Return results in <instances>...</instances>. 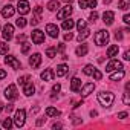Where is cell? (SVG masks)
Instances as JSON below:
<instances>
[{
    "label": "cell",
    "instance_id": "e575fe53",
    "mask_svg": "<svg viewBox=\"0 0 130 130\" xmlns=\"http://www.w3.org/2000/svg\"><path fill=\"white\" fill-rule=\"evenodd\" d=\"M77 28H78V31H81V29L87 28V23H86V20H78V23H77Z\"/></svg>",
    "mask_w": 130,
    "mask_h": 130
},
{
    "label": "cell",
    "instance_id": "9c48e42d",
    "mask_svg": "<svg viewBox=\"0 0 130 130\" xmlns=\"http://www.w3.org/2000/svg\"><path fill=\"white\" fill-rule=\"evenodd\" d=\"M17 11H19L22 15H26V14L31 11V6H29V2H28V0H19V3H17Z\"/></svg>",
    "mask_w": 130,
    "mask_h": 130
},
{
    "label": "cell",
    "instance_id": "2e32d148",
    "mask_svg": "<svg viewBox=\"0 0 130 130\" xmlns=\"http://www.w3.org/2000/svg\"><path fill=\"white\" fill-rule=\"evenodd\" d=\"M113 19H115V12H113V11H106V12L103 14V22H104L107 26L113 25Z\"/></svg>",
    "mask_w": 130,
    "mask_h": 130
},
{
    "label": "cell",
    "instance_id": "bcb514c9",
    "mask_svg": "<svg viewBox=\"0 0 130 130\" xmlns=\"http://www.w3.org/2000/svg\"><path fill=\"white\" fill-rule=\"evenodd\" d=\"M34 11H35V14H37V15H40V14L43 12V9H41V6H35V9H34Z\"/></svg>",
    "mask_w": 130,
    "mask_h": 130
},
{
    "label": "cell",
    "instance_id": "6f0895ef",
    "mask_svg": "<svg viewBox=\"0 0 130 130\" xmlns=\"http://www.w3.org/2000/svg\"><path fill=\"white\" fill-rule=\"evenodd\" d=\"M110 2H112V0H104V5H106V3H110Z\"/></svg>",
    "mask_w": 130,
    "mask_h": 130
},
{
    "label": "cell",
    "instance_id": "ba28073f",
    "mask_svg": "<svg viewBox=\"0 0 130 130\" xmlns=\"http://www.w3.org/2000/svg\"><path fill=\"white\" fill-rule=\"evenodd\" d=\"M5 63L8 64V66H11L12 69H15V71L22 68L20 61H19V60H17L15 57H14V55H8V54H6V57H5Z\"/></svg>",
    "mask_w": 130,
    "mask_h": 130
},
{
    "label": "cell",
    "instance_id": "8992f818",
    "mask_svg": "<svg viewBox=\"0 0 130 130\" xmlns=\"http://www.w3.org/2000/svg\"><path fill=\"white\" fill-rule=\"evenodd\" d=\"M71 14H72V6H71V3H68L66 6H63V8L58 11L57 19H58V20H64V19H68Z\"/></svg>",
    "mask_w": 130,
    "mask_h": 130
},
{
    "label": "cell",
    "instance_id": "603a6c76",
    "mask_svg": "<svg viewBox=\"0 0 130 130\" xmlns=\"http://www.w3.org/2000/svg\"><path fill=\"white\" fill-rule=\"evenodd\" d=\"M74 26H75V22H74L72 19L68 17V19H64V20H63V29H64V31H71Z\"/></svg>",
    "mask_w": 130,
    "mask_h": 130
},
{
    "label": "cell",
    "instance_id": "7dc6e473",
    "mask_svg": "<svg viewBox=\"0 0 130 130\" xmlns=\"http://www.w3.org/2000/svg\"><path fill=\"white\" fill-rule=\"evenodd\" d=\"M122 20H124V23H127V25H128V23H130V15H128V14H125V15L122 17Z\"/></svg>",
    "mask_w": 130,
    "mask_h": 130
},
{
    "label": "cell",
    "instance_id": "f6af8a7d",
    "mask_svg": "<svg viewBox=\"0 0 130 130\" xmlns=\"http://www.w3.org/2000/svg\"><path fill=\"white\" fill-rule=\"evenodd\" d=\"M72 38H74L72 32H66V34H64V40H66V41H68V40H72Z\"/></svg>",
    "mask_w": 130,
    "mask_h": 130
},
{
    "label": "cell",
    "instance_id": "4dcf8cb0",
    "mask_svg": "<svg viewBox=\"0 0 130 130\" xmlns=\"http://www.w3.org/2000/svg\"><path fill=\"white\" fill-rule=\"evenodd\" d=\"M15 25H17L19 28H25V26L28 25V22H26V19H25V17H19V20L15 22Z\"/></svg>",
    "mask_w": 130,
    "mask_h": 130
},
{
    "label": "cell",
    "instance_id": "4fadbf2b",
    "mask_svg": "<svg viewBox=\"0 0 130 130\" xmlns=\"http://www.w3.org/2000/svg\"><path fill=\"white\" fill-rule=\"evenodd\" d=\"M29 64H31V68L32 69H37L40 64H41V55L37 52V54H32L31 58H29Z\"/></svg>",
    "mask_w": 130,
    "mask_h": 130
},
{
    "label": "cell",
    "instance_id": "11a10c76",
    "mask_svg": "<svg viewBox=\"0 0 130 130\" xmlns=\"http://www.w3.org/2000/svg\"><path fill=\"white\" fill-rule=\"evenodd\" d=\"M96 115H98V113H96L95 110H92V112H90V116H96Z\"/></svg>",
    "mask_w": 130,
    "mask_h": 130
},
{
    "label": "cell",
    "instance_id": "ffe728a7",
    "mask_svg": "<svg viewBox=\"0 0 130 130\" xmlns=\"http://www.w3.org/2000/svg\"><path fill=\"white\" fill-rule=\"evenodd\" d=\"M80 89H81V80L77 78V77H74L72 81H71V90L72 92H78Z\"/></svg>",
    "mask_w": 130,
    "mask_h": 130
},
{
    "label": "cell",
    "instance_id": "5b68a950",
    "mask_svg": "<svg viewBox=\"0 0 130 130\" xmlns=\"http://www.w3.org/2000/svg\"><path fill=\"white\" fill-rule=\"evenodd\" d=\"M118 69H124L122 66V63L118 61V60H110L107 64H106V72H113V71H118Z\"/></svg>",
    "mask_w": 130,
    "mask_h": 130
},
{
    "label": "cell",
    "instance_id": "9a60e30c",
    "mask_svg": "<svg viewBox=\"0 0 130 130\" xmlns=\"http://www.w3.org/2000/svg\"><path fill=\"white\" fill-rule=\"evenodd\" d=\"M78 5H80L81 9H86V8H96L98 2H96V0H80Z\"/></svg>",
    "mask_w": 130,
    "mask_h": 130
},
{
    "label": "cell",
    "instance_id": "7402d4cb",
    "mask_svg": "<svg viewBox=\"0 0 130 130\" xmlns=\"http://www.w3.org/2000/svg\"><path fill=\"white\" fill-rule=\"evenodd\" d=\"M118 51H119V46H118V44H112V46H109V49H107V57H109V58L116 57V55H118Z\"/></svg>",
    "mask_w": 130,
    "mask_h": 130
},
{
    "label": "cell",
    "instance_id": "6da1fadb",
    "mask_svg": "<svg viewBox=\"0 0 130 130\" xmlns=\"http://www.w3.org/2000/svg\"><path fill=\"white\" fill-rule=\"evenodd\" d=\"M113 101H115V95H113L112 92L103 90V92L98 93V103H100L103 107H110V106L113 104Z\"/></svg>",
    "mask_w": 130,
    "mask_h": 130
},
{
    "label": "cell",
    "instance_id": "3957f363",
    "mask_svg": "<svg viewBox=\"0 0 130 130\" xmlns=\"http://www.w3.org/2000/svg\"><path fill=\"white\" fill-rule=\"evenodd\" d=\"M25 121H26V110L25 109H19L15 112V115H14V124L17 127H23Z\"/></svg>",
    "mask_w": 130,
    "mask_h": 130
},
{
    "label": "cell",
    "instance_id": "d4e9b609",
    "mask_svg": "<svg viewBox=\"0 0 130 130\" xmlns=\"http://www.w3.org/2000/svg\"><path fill=\"white\" fill-rule=\"evenodd\" d=\"M89 35H90V29H89V28L81 29V31H80V34H78V41H84Z\"/></svg>",
    "mask_w": 130,
    "mask_h": 130
},
{
    "label": "cell",
    "instance_id": "30bf717a",
    "mask_svg": "<svg viewBox=\"0 0 130 130\" xmlns=\"http://www.w3.org/2000/svg\"><path fill=\"white\" fill-rule=\"evenodd\" d=\"M31 37H32V41H34L35 44H41V43L44 41V32H43V31H40V29L32 31Z\"/></svg>",
    "mask_w": 130,
    "mask_h": 130
},
{
    "label": "cell",
    "instance_id": "f1b7e54d",
    "mask_svg": "<svg viewBox=\"0 0 130 130\" xmlns=\"http://www.w3.org/2000/svg\"><path fill=\"white\" fill-rule=\"evenodd\" d=\"M95 69H96V68H93V64H87V66H84V69H83V72H84L86 75H92Z\"/></svg>",
    "mask_w": 130,
    "mask_h": 130
},
{
    "label": "cell",
    "instance_id": "836d02e7",
    "mask_svg": "<svg viewBox=\"0 0 130 130\" xmlns=\"http://www.w3.org/2000/svg\"><path fill=\"white\" fill-rule=\"evenodd\" d=\"M2 125H3L5 128H11V127H12V119H11V118H6V119L2 122Z\"/></svg>",
    "mask_w": 130,
    "mask_h": 130
},
{
    "label": "cell",
    "instance_id": "7c38bea8",
    "mask_svg": "<svg viewBox=\"0 0 130 130\" xmlns=\"http://www.w3.org/2000/svg\"><path fill=\"white\" fill-rule=\"evenodd\" d=\"M60 29H58V26L57 25H54V23H49V25H46V32H47V35L51 37V38H57L58 37V32Z\"/></svg>",
    "mask_w": 130,
    "mask_h": 130
},
{
    "label": "cell",
    "instance_id": "d590c367",
    "mask_svg": "<svg viewBox=\"0 0 130 130\" xmlns=\"http://www.w3.org/2000/svg\"><path fill=\"white\" fill-rule=\"evenodd\" d=\"M29 49H31V44H28V43H22V54H28Z\"/></svg>",
    "mask_w": 130,
    "mask_h": 130
},
{
    "label": "cell",
    "instance_id": "9f6ffc18",
    "mask_svg": "<svg viewBox=\"0 0 130 130\" xmlns=\"http://www.w3.org/2000/svg\"><path fill=\"white\" fill-rule=\"evenodd\" d=\"M3 109H5V106H3V103H0V112H2Z\"/></svg>",
    "mask_w": 130,
    "mask_h": 130
},
{
    "label": "cell",
    "instance_id": "8fae6325",
    "mask_svg": "<svg viewBox=\"0 0 130 130\" xmlns=\"http://www.w3.org/2000/svg\"><path fill=\"white\" fill-rule=\"evenodd\" d=\"M2 17H5V19H9V17H12L14 15V12H15V8L11 5V3H6L3 8H2Z\"/></svg>",
    "mask_w": 130,
    "mask_h": 130
},
{
    "label": "cell",
    "instance_id": "c3c4849f",
    "mask_svg": "<svg viewBox=\"0 0 130 130\" xmlns=\"http://www.w3.org/2000/svg\"><path fill=\"white\" fill-rule=\"evenodd\" d=\"M61 127H63V124H61V122H55V124L52 125V128H61Z\"/></svg>",
    "mask_w": 130,
    "mask_h": 130
},
{
    "label": "cell",
    "instance_id": "f546056e",
    "mask_svg": "<svg viewBox=\"0 0 130 130\" xmlns=\"http://www.w3.org/2000/svg\"><path fill=\"white\" fill-rule=\"evenodd\" d=\"M55 55H57V47H47V49H46V57L54 58Z\"/></svg>",
    "mask_w": 130,
    "mask_h": 130
},
{
    "label": "cell",
    "instance_id": "680465c9",
    "mask_svg": "<svg viewBox=\"0 0 130 130\" xmlns=\"http://www.w3.org/2000/svg\"><path fill=\"white\" fill-rule=\"evenodd\" d=\"M74 2V0H66V3H72Z\"/></svg>",
    "mask_w": 130,
    "mask_h": 130
},
{
    "label": "cell",
    "instance_id": "484cf974",
    "mask_svg": "<svg viewBox=\"0 0 130 130\" xmlns=\"http://www.w3.org/2000/svg\"><path fill=\"white\" fill-rule=\"evenodd\" d=\"M87 51H89L87 44H81V46H78V47L75 49V54H77L78 57H84V55L87 54Z\"/></svg>",
    "mask_w": 130,
    "mask_h": 130
},
{
    "label": "cell",
    "instance_id": "816d5d0a",
    "mask_svg": "<svg viewBox=\"0 0 130 130\" xmlns=\"http://www.w3.org/2000/svg\"><path fill=\"white\" fill-rule=\"evenodd\" d=\"M64 47H66V46H64V43H60V46H58V51H60V52H63V51H64Z\"/></svg>",
    "mask_w": 130,
    "mask_h": 130
},
{
    "label": "cell",
    "instance_id": "db71d44e",
    "mask_svg": "<svg viewBox=\"0 0 130 130\" xmlns=\"http://www.w3.org/2000/svg\"><path fill=\"white\" fill-rule=\"evenodd\" d=\"M25 38H26V37H25V35H23V34H22V35H19V37H17V40H19V41H23V40H25Z\"/></svg>",
    "mask_w": 130,
    "mask_h": 130
},
{
    "label": "cell",
    "instance_id": "f907efd6",
    "mask_svg": "<svg viewBox=\"0 0 130 130\" xmlns=\"http://www.w3.org/2000/svg\"><path fill=\"white\" fill-rule=\"evenodd\" d=\"M124 60H130V52H128V51L124 52Z\"/></svg>",
    "mask_w": 130,
    "mask_h": 130
},
{
    "label": "cell",
    "instance_id": "60d3db41",
    "mask_svg": "<svg viewBox=\"0 0 130 130\" xmlns=\"http://www.w3.org/2000/svg\"><path fill=\"white\" fill-rule=\"evenodd\" d=\"M60 89H61V86H60V84H54V87H52V92H54L52 98H55V93H58V92H60Z\"/></svg>",
    "mask_w": 130,
    "mask_h": 130
},
{
    "label": "cell",
    "instance_id": "f5cc1de1",
    "mask_svg": "<svg viewBox=\"0 0 130 130\" xmlns=\"http://www.w3.org/2000/svg\"><path fill=\"white\" fill-rule=\"evenodd\" d=\"M44 121H46V118H44V119H43V118H40V119L37 121V125H41V124H43Z\"/></svg>",
    "mask_w": 130,
    "mask_h": 130
},
{
    "label": "cell",
    "instance_id": "1f68e13d",
    "mask_svg": "<svg viewBox=\"0 0 130 130\" xmlns=\"http://www.w3.org/2000/svg\"><path fill=\"white\" fill-rule=\"evenodd\" d=\"M128 31H130V29H128V28H125V29H124V31H121V29H118V31H116V32H115V38H116V40H119V41H121V40H122V32H128Z\"/></svg>",
    "mask_w": 130,
    "mask_h": 130
},
{
    "label": "cell",
    "instance_id": "f35d334b",
    "mask_svg": "<svg viewBox=\"0 0 130 130\" xmlns=\"http://www.w3.org/2000/svg\"><path fill=\"white\" fill-rule=\"evenodd\" d=\"M122 101H124V104H125V106H128V104H130V98H128V90H125V93H124V96H122Z\"/></svg>",
    "mask_w": 130,
    "mask_h": 130
},
{
    "label": "cell",
    "instance_id": "277c9868",
    "mask_svg": "<svg viewBox=\"0 0 130 130\" xmlns=\"http://www.w3.org/2000/svg\"><path fill=\"white\" fill-rule=\"evenodd\" d=\"M5 98L9 100V101H14V100L19 98V92H17L15 84H9V86L5 89Z\"/></svg>",
    "mask_w": 130,
    "mask_h": 130
},
{
    "label": "cell",
    "instance_id": "ee69618b",
    "mask_svg": "<svg viewBox=\"0 0 130 130\" xmlns=\"http://www.w3.org/2000/svg\"><path fill=\"white\" fill-rule=\"evenodd\" d=\"M5 110H6L8 113H11V112L14 110V104H8V106H5Z\"/></svg>",
    "mask_w": 130,
    "mask_h": 130
},
{
    "label": "cell",
    "instance_id": "4316f807",
    "mask_svg": "<svg viewBox=\"0 0 130 130\" xmlns=\"http://www.w3.org/2000/svg\"><path fill=\"white\" fill-rule=\"evenodd\" d=\"M49 11H58L60 9V3H58V0H51V2L47 3V6H46Z\"/></svg>",
    "mask_w": 130,
    "mask_h": 130
},
{
    "label": "cell",
    "instance_id": "d6986e66",
    "mask_svg": "<svg viewBox=\"0 0 130 130\" xmlns=\"http://www.w3.org/2000/svg\"><path fill=\"white\" fill-rule=\"evenodd\" d=\"M68 71H69V66H68V64H58L55 75H57V77H63V75L68 74Z\"/></svg>",
    "mask_w": 130,
    "mask_h": 130
},
{
    "label": "cell",
    "instance_id": "44dd1931",
    "mask_svg": "<svg viewBox=\"0 0 130 130\" xmlns=\"http://www.w3.org/2000/svg\"><path fill=\"white\" fill-rule=\"evenodd\" d=\"M124 75H125L124 69H118L115 74H110V80H112V81H119V80L124 78Z\"/></svg>",
    "mask_w": 130,
    "mask_h": 130
},
{
    "label": "cell",
    "instance_id": "7a4b0ae2",
    "mask_svg": "<svg viewBox=\"0 0 130 130\" xmlns=\"http://www.w3.org/2000/svg\"><path fill=\"white\" fill-rule=\"evenodd\" d=\"M93 40H95V44H98V46H104V44H107V43H109V40H110L109 31H106V29L98 31V32L95 34Z\"/></svg>",
    "mask_w": 130,
    "mask_h": 130
},
{
    "label": "cell",
    "instance_id": "d6a6232c",
    "mask_svg": "<svg viewBox=\"0 0 130 130\" xmlns=\"http://www.w3.org/2000/svg\"><path fill=\"white\" fill-rule=\"evenodd\" d=\"M118 8L122 9V11H127L128 9V5H127V2H124V0H119V2H118Z\"/></svg>",
    "mask_w": 130,
    "mask_h": 130
},
{
    "label": "cell",
    "instance_id": "e0dca14e",
    "mask_svg": "<svg viewBox=\"0 0 130 130\" xmlns=\"http://www.w3.org/2000/svg\"><path fill=\"white\" fill-rule=\"evenodd\" d=\"M40 77H41L43 81H52V80L55 78V72H54L52 69H44Z\"/></svg>",
    "mask_w": 130,
    "mask_h": 130
},
{
    "label": "cell",
    "instance_id": "b9f144b4",
    "mask_svg": "<svg viewBox=\"0 0 130 130\" xmlns=\"http://www.w3.org/2000/svg\"><path fill=\"white\" fill-rule=\"evenodd\" d=\"M38 23H40V15H35V17L31 20V25H32V26H37Z\"/></svg>",
    "mask_w": 130,
    "mask_h": 130
},
{
    "label": "cell",
    "instance_id": "cb8c5ba5",
    "mask_svg": "<svg viewBox=\"0 0 130 130\" xmlns=\"http://www.w3.org/2000/svg\"><path fill=\"white\" fill-rule=\"evenodd\" d=\"M46 115L51 116V118H57V116L61 115V112H60L58 109H55V107H47V109H46Z\"/></svg>",
    "mask_w": 130,
    "mask_h": 130
},
{
    "label": "cell",
    "instance_id": "8d00e7d4",
    "mask_svg": "<svg viewBox=\"0 0 130 130\" xmlns=\"http://www.w3.org/2000/svg\"><path fill=\"white\" fill-rule=\"evenodd\" d=\"M28 80H31V77H29V75H23V77H20V78H19V84H22V86H23Z\"/></svg>",
    "mask_w": 130,
    "mask_h": 130
},
{
    "label": "cell",
    "instance_id": "7bdbcfd3",
    "mask_svg": "<svg viewBox=\"0 0 130 130\" xmlns=\"http://www.w3.org/2000/svg\"><path fill=\"white\" fill-rule=\"evenodd\" d=\"M127 116H128L127 112H119V113H118V118H119V119H125Z\"/></svg>",
    "mask_w": 130,
    "mask_h": 130
},
{
    "label": "cell",
    "instance_id": "ac0fdd59",
    "mask_svg": "<svg viewBox=\"0 0 130 130\" xmlns=\"http://www.w3.org/2000/svg\"><path fill=\"white\" fill-rule=\"evenodd\" d=\"M93 89H95V84L93 83H87V84H84L80 90H81V96H87V95H90L92 92H93Z\"/></svg>",
    "mask_w": 130,
    "mask_h": 130
},
{
    "label": "cell",
    "instance_id": "ab89813d",
    "mask_svg": "<svg viewBox=\"0 0 130 130\" xmlns=\"http://www.w3.org/2000/svg\"><path fill=\"white\" fill-rule=\"evenodd\" d=\"M92 75H93V77H95V80H101V78H103V74H101V72H100V71H98V69H95V71H93V74H92Z\"/></svg>",
    "mask_w": 130,
    "mask_h": 130
},
{
    "label": "cell",
    "instance_id": "52a82bcc",
    "mask_svg": "<svg viewBox=\"0 0 130 130\" xmlns=\"http://www.w3.org/2000/svg\"><path fill=\"white\" fill-rule=\"evenodd\" d=\"M2 35H3V40H5V41H9V40L14 37V26H12L11 23H6V25L3 26Z\"/></svg>",
    "mask_w": 130,
    "mask_h": 130
},
{
    "label": "cell",
    "instance_id": "83f0119b",
    "mask_svg": "<svg viewBox=\"0 0 130 130\" xmlns=\"http://www.w3.org/2000/svg\"><path fill=\"white\" fill-rule=\"evenodd\" d=\"M8 51H9V44H8L6 41H2V43H0V54H2V55H6Z\"/></svg>",
    "mask_w": 130,
    "mask_h": 130
},
{
    "label": "cell",
    "instance_id": "5bb4252c",
    "mask_svg": "<svg viewBox=\"0 0 130 130\" xmlns=\"http://www.w3.org/2000/svg\"><path fill=\"white\" fill-rule=\"evenodd\" d=\"M34 92H35L34 83H32L31 80H28V81L23 84V93H25L26 96H31V95H34Z\"/></svg>",
    "mask_w": 130,
    "mask_h": 130
},
{
    "label": "cell",
    "instance_id": "681fc988",
    "mask_svg": "<svg viewBox=\"0 0 130 130\" xmlns=\"http://www.w3.org/2000/svg\"><path fill=\"white\" fill-rule=\"evenodd\" d=\"M5 77H6V72H5V71H2V69H0V80H3Z\"/></svg>",
    "mask_w": 130,
    "mask_h": 130
},
{
    "label": "cell",
    "instance_id": "74e56055",
    "mask_svg": "<svg viewBox=\"0 0 130 130\" xmlns=\"http://www.w3.org/2000/svg\"><path fill=\"white\" fill-rule=\"evenodd\" d=\"M96 19H98V12L96 11H93V12H90V15H89V20L93 23V22H96Z\"/></svg>",
    "mask_w": 130,
    "mask_h": 130
}]
</instances>
